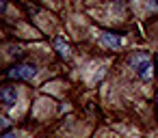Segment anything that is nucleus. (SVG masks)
I'll list each match as a JSON object with an SVG mask.
<instances>
[{
    "instance_id": "6e6552de",
    "label": "nucleus",
    "mask_w": 158,
    "mask_h": 138,
    "mask_svg": "<svg viewBox=\"0 0 158 138\" xmlns=\"http://www.w3.org/2000/svg\"><path fill=\"white\" fill-rule=\"evenodd\" d=\"M5 7H7V0H0V13L5 11Z\"/></svg>"
},
{
    "instance_id": "39448f33",
    "label": "nucleus",
    "mask_w": 158,
    "mask_h": 138,
    "mask_svg": "<svg viewBox=\"0 0 158 138\" xmlns=\"http://www.w3.org/2000/svg\"><path fill=\"white\" fill-rule=\"evenodd\" d=\"M54 48H56V52H59L63 58H69L72 50H69V45L63 41V37H56V39H54Z\"/></svg>"
},
{
    "instance_id": "20e7f679",
    "label": "nucleus",
    "mask_w": 158,
    "mask_h": 138,
    "mask_svg": "<svg viewBox=\"0 0 158 138\" xmlns=\"http://www.w3.org/2000/svg\"><path fill=\"white\" fill-rule=\"evenodd\" d=\"M0 99H2V104H7V106H13L18 101V91L13 86H5L0 91Z\"/></svg>"
},
{
    "instance_id": "f03ea898",
    "label": "nucleus",
    "mask_w": 158,
    "mask_h": 138,
    "mask_svg": "<svg viewBox=\"0 0 158 138\" xmlns=\"http://www.w3.org/2000/svg\"><path fill=\"white\" fill-rule=\"evenodd\" d=\"M35 73H37V67L33 63H22V65L11 67L7 76L13 80H31V78H35Z\"/></svg>"
},
{
    "instance_id": "0eeeda50",
    "label": "nucleus",
    "mask_w": 158,
    "mask_h": 138,
    "mask_svg": "<svg viewBox=\"0 0 158 138\" xmlns=\"http://www.w3.org/2000/svg\"><path fill=\"white\" fill-rule=\"evenodd\" d=\"M2 138H18V134H13V132H7Z\"/></svg>"
},
{
    "instance_id": "7ed1b4c3",
    "label": "nucleus",
    "mask_w": 158,
    "mask_h": 138,
    "mask_svg": "<svg viewBox=\"0 0 158 138\" xmlns=\"http://www.w3.org/2000/svg\"><path fill=\"white\" fill-rule=\"evenodd\" d=\"M100 41L106 48H110V50H119V45H121V37L115 35V33H102L100 35Z\"/></svg>"
},
{
    "instance_id": "f257e3e1",
    "label": "nucleus",
    "mask_w": 158,
    "mask_h": 138,
    "mask_svg": "<svg viewBox=\"0 0 158 138\" xmlns=\"http://www.w3.org/2000/svg\"><path fill=\"white\" fill-rule=\"evenodd\" d=\"M130 67L136 71V76H139L141 80H152V76H154V65H152V61H149L147 54H136V56H132V58H130Z\"/></svg>"
},
{
    "instance_id": "423d86ee",
    "label": "nucleus",
    "mask_w": 158,
    "mask_h": 138,
    "mask_svg": "<svg viewBox=\"0 0 158 138\" xmlns=\"http://www.w3.org/2000/svg\"><path fill=\"white\" fill-rule=\"evenodd\" d=\"M7 125H9V121H7V119H5V116H0V129H5V127H7Z\"/></svg>"
}]
</instances>
